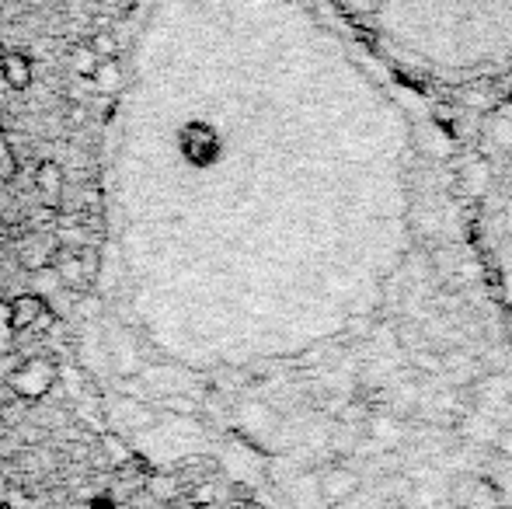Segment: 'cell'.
<instances>
[{"label": "cell", "instance_id": "cell-1", "mask_svg": "<svg viewBox=\"0 0 512 509\" xmlns=\"http://www.w3.org/2000/svg\"><path fill=\"white\" fill-rule=\"evenodd\" d=\"M324 4L425 95H478L512 81V0Z\"/></svg>", "mask_w": 512, "mask_h": 509}, {"label": "cell", "instance_id": "cell-2", "mask_svg": "<svg viewBox=\"0 0 512 509\" xmlns=\"http://www.w3.org/2000/svg\"><path fill=\"white\" fill-rule=\"evenodd\" d=\"M457 161L474 245L512 335V91H499L457 133Z\"/></svg>", "mask_w": 512, "mask_h": 509}, {"label": "cell", "instance_id": "cell-3", "mask_svg": "<svg viewBox=\"0 0 512 509\" xmlns=\"http://www.w3.org/2000/svg\"><path fill=\"white\" fill-rule=\"evenodd\" d=\"M178 150L189 164L196 168H209L220 161L223 154V136L213 123H189L178 133Z\"/></svg>", "mask_w": 512, "mask_h": 509}, {"label": "cell", "instance_id": "cell-4", "mask_svg": "<svg viewBox=\"0 0 512 509\" xmlns=\"http://www.w3.org/2000/svg\"><path fill=\"white\" fill-rule=\"evenodd\" d=\"M53 307L46 304V297H39V293H21V297L11 300V307H7V325L14 328V332H49L53 328Z\"/></svg>", "mask_w": 512, "mask_h": 509}, {"label": "cell", "instance_id": "cell-5", "mask_svg": "<svg viewBox=\"0 0 512 509\" xmlns=\"http://www.w3.org/2000/svg\"><path fill=\"white\" fill-rule=\"evenodd\" d=\"M56 384V367L49 360H25L11 374V387L21 398H42Z\"/></svg>", "mask_w": 512, "mask_h": 509}, {"label": "cell", "instance_id": "cell-6", "mask_svg": "<svg viewBox=\"0 0 512 509\" xmlns=\"http://www.w3.org/2000/svg\"><path fill=\"white\" fill-rule=\"evenodd\" d=\"M35 189H39V196L46 199L49 210H60V199H63V168L56 161H42L39 168H35Z\"/></svg>", "mask_w": 512, "mask_h": 509}, {"label": "cell", "instance_id": "cell-7", "mask_svg": "<svg viewBox=\"0 0 512 509\" xmlns=\"http://www.w3.org/2000/svg\"><path fill=\"white\" fill-rule=\"evenodd\" d=\"M0 77H4L7 88L14 91H25L28 84H32V60H28L25 53H4L0 56Z\"/></svg>", "mask_w": 512, "mask_h": 509}, {"label": "cell", "instance_id": "cell-8", "mask_svg": "<svg viewBox=\"0 0 512 509\" xmlns=\"http://www.w3.org/2000/svg\"><path fill=\"white\" fill-rule=\"evenodd\" d=\"M49 265H53L56 276L63 279V286H84V283H88V276H84V265H81V255H77L74 248H56L53 258H49Z\"/></svg>", "mask_w": 512, "mask_h": 509}, {"label": "cell", "instance_id": "cell-9", "mask_svg": "<svg viewBox=\"0 0 512 509\" xmlns=\"http://www.w3.org/2000/svg\"><path fill=\"white\" fill-rule=\"evenodd\" d=\"M91 84H95L102 95H115V91L122 88V67L115 63V56L112 60H98L95 74H91Z\"/></svg>", "mask_w": 512, "mask_h": 509}, {"label": "cell", "instance_id": "cell-10", "mask_svg": "<svg viewBox=\"0 0 512 509\" xmlns=\"http://www.w3.org/2000/svg\"><path fill=\"white\" fill-rule=\"evenodd\" d=\"M32 286H35V293H39V297H49V293L63 290V279L56 276V269L46 262L42 269H32Z\"/></svg>", "mask_w": 512, "mask_h": 509}, {"label": "cell", "instance_id": "cell-11", "mask_svg": "<svg viewBox=\"0 0 512 509\" xmlns=\"http://www.w3.org/2000/svg\"><path fill=\"white\" fill-rule=\"evenodd\" d=\"M157 405H161L164 412L182 415V419H196V415H199V401L189 398V394H168V398H161Z\"/></svg>", "mask_w": 512, "mask_h": 509}, {"label": "cell", "instance_id": "cell-12", "mask_svg": "<svg viewBox=\"0 0 512 509\" xmlns=\"http://www.w3.org/2000/svg\"><path fill=\"white\" fill-rule=\"evenodd\" d=\"M143 489H147V496L154 499V503H168V499H175V492H178L175 478H168V475H154Z\"/></svg>", "mask_w": 512, "mask_h": 509}, {"label": "cell", "instance_id": "cell-13", "mask_svg": "<svg viewBox=\"0 0 512 509\" xmlns=\"http://www.w3.org/2000/svg\"><path fill=\"white\" fill-rule=\"evenodd\" d=\"M70 63H74L77 77H88V81H91V74H95V67H98V56H95V49H91V46H77L74 60H70Z\"/></svg>", "mask_w": 512, "mask_h": 509}, {"label": "cell", "instance_id": "cell-14", "mask_svg": "<svg viewBox=\"0 0 512 509\" xmlns=\"http://www.w3.org/2000/svg\"><path fill=\"white\" fill-rule=\"evenodd\" d=\"M102 447H105V454L112 457L115 464H129V461H133V450H129L115 433H102Z\"/></svg>", "mask_w": 512, "mask_h": 509}, {"label": "cell", "instance_id": "cell-15", "mask_svg": "<svg viewBox=\"0 0 512 509\" xmlns=\"http://www.w3.org/2000/svg\"><path fill=\"white\" fill-rule=\"evenodd\" d=\"M14 171H18V161H14V150H11V140H7L4 126H0V182L14 178Z\"/></svg>", "mask_w": 512, "mask_h": 509}, {"label": "cell", "instance_id": "cell-16", "mask_svg": "<svg viewBox=\"0 0 512 509\" xmlns=\"http://www.w3.org/2000/svg\"><path fill=\"white\" fill-rule=\"evenodd\" d=\"M88 46L95 49V56H98V60H112V56H115V49H119V46H115V35H108V32H98L95 39L88 42Z\"/></svg>", "mask_w": 512, "mask_h": 509}, {"label": "cell", "instance_id": "cell-17", "mask_svg": "<svg viewBox=\"0 0 512 509\" xmlns=\"http://www.w3.org/2000/svg\"><path fill=\"white\" fill-rule=\"evenodd\" d=\"M102 7H108L112 14H126L129 7H133V0H98Z\"/></svg>", "mask_w": 512, "mask_h": 509}]
</instances>
